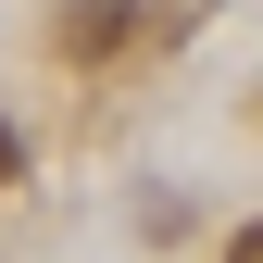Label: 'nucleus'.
I'll return each mask as SVG.
<instances>
[{
  "mask_svg": "<svg viewBox=\"0 0 263 263\" xmlns=\"http://www.w3.org/2000/svg\"><path fill=\"white\" fill-rule=\"evenodd\" d=\"M25 176V138H13V113H0V188H13Z\"/></svg>",
  "mask_w": 263,
  "mask_h": 263,
  "instance_id": "obj_1",
  "label": "nucleus"
}]
</instances>
